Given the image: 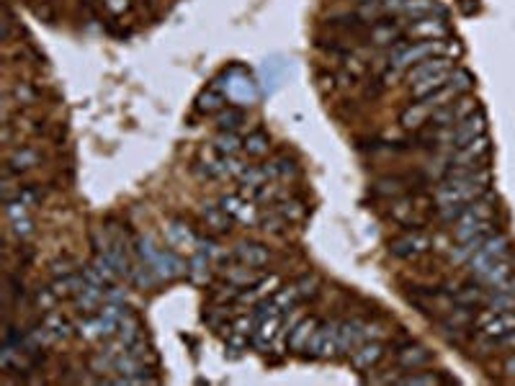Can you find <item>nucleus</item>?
I'll return each instance as SVG.
<instances>
[{
    "mask_svg": "<svg viewBox=\"0 0 515 386\" xmlns=\"http://www.w3.org/2000/svg\"><path fill=\"white\" fill-rule=\"evenodd\" d=\"M510 237L505 235V232H494V235H489L485 242L480 245V250L474 252L469 260H466V271L472 273L474 279L480 276V273H485L492 263H497V260H502V257L510 255Z\"/></svg>",
    "mask_w": 515,
    "mask_h": 386,
    "instance_id": "obj_4",
    "label": "nucleus"
},
{
    "mask_svg": "<svg viewBox=\"0 0 515 386\" xmlns=\"http://www.w3.org/2000/svg\"><path fill=\"white\" fill-rule=\"evenodd\" d=\"M278 329H281V315L278 317H266V320H258V327H255L253 332V345L255 351L266 353L271 348V343L276 340V335H278Z\"/></svg>",
    "mask_w": 515,
    "mask_h": 386,
    "instance_id": "obj_20",
    "label": "nucleus"
},
{
    "mask_svg": "<svg viewBox=\"0 0 515 386\" xmlns=\"http://www.w3.org/2000/svg\"><path fill=\"white\" fill-rule=\"evenodd\" d=\"M433 108L425 103V100H420V103H412L409 108H404L402 116H400V124H402L404 129H420L423 124H428V119H431Z\"/></svg>",
    "mask_w": 515,
    "mask_h": 386,
    "instance_id": "obj_29",
    "label": "nucleus"
},
{
    "mask_svg": "<svg viewBox=\"0 0 515 386\" xmlns=\"http://www.w3.org/2000/svg\"><path fill=\"white\" fill-rule=\"evenodd\" d=\"M273 209L283 216V219H286V222H302L304 214H307V206H304L302 201L289 199V196H283L281 201H276Z\"/></svg>",
    "mask_w": 515,
    "mask_h": 386,
    "instance_id": "obj_38",
    "label": "nucleus"
},
{
    "mask_svg": "<svg viewBox=\"0 0 515 386\" xmlns=\"http://www.w3.org/2000/svg\"><path fill=\"white\" fill-rule=\"evenodd\" d=\"M451 72H453V67L451 70H446V72H438V75H433V78H428V80H420V83H415L409 90H412L415 98H425V95H431V93H436V90H441L443 86H448Z\"/></svg>",
    "mask_w": 515,
    "mask_h": 386,
    "instance_id": "obj_31",
    "label": "nucleus"
},
{
    "mask_svg": "<svg viewBox=\"0 0 515 386\" xmlns=\"http://www.w3.org/2000/svg\"><path fill=\"white\" fill-rule=\"evenodd\" d=\"M494 345H502V348H515V329L510 332V335L502 337V340H497Z\"/></svg>",
    "mask_w": 515,
    "mask_h": 386,
    "instance_id": "obj_53",
    "label": "nucleus"
},
{
    "mask_svg": "<svg viewBox=\"0 0 515 386\" xmlns=\"http://www.w3.org/2000/svg\"><path fill=\"white\" fill-rule=\"evenodd\" d=\"M299 299H302V296H299V291H297V283H291V286H281V288H276L273 291V304L281 309V315L283 312H291V309L297 307Z\"/></svg>",
    "mask_w": 515,
    "mask_h": 386,
    "instance_id": "obj_41",
    "label": "nucleus"
},
{
    "mask_svg": "<svg viewBox=\"0 0 515 386\" xmlns=\"http://www.w3.org/2000/svg\"><path fill=\"white\" fill-rule=\"evenodd\" d=\"M11 235H16L18 240H26V237L34 235V222H31L28 216L13 219V222H11Z\"/></svg>",
    "mask_w": 515,
    "mask_h": 386,
    "instance_id": "obj_48",
    "label": "nucleus"
},
{
    "mask_svg": "<svg viewBox=\"0 0 515 386\" xmlns=\"http://www.w3.org/2000/svg\"><path fill=\"white\" fill-rule=\"evenodd\" d=\"M315 329H317V320H315V317H302V320L289 329V348L291 351L294 353L307 351V345H310Z\"/></svg>",
    "mask_w": 515,
    "mask_h": 386,
    "instance_id": "obj_21",
    "label": "nucleus"
},
{
    "mask_svg": "<svg viewBox=\"0 0 515 386\" xmlns=\"http://www.w3.org/2000/svg\"><path fill=\"white\" fill-rule=\"evenodd\" d=\"M212 150H217L219 155H227V158H237L242 152V139L234 131H219L214 136Z\"/></svg>",
    "mask_w": 515,
    "mask_h": 386,
    "instance_id": "obj_32",
    "label": "nucleus"
},
{
    "mask_svg": "<svg viewBox=\"0 0 515 386\" xmlns=\"http://www.w3.org/2000/svg\"><path fill=\"white\" fill-rule=\"evenodd\" d=\"M209 257L204 255V252H193V257H191L188 268H186V276L191 279V283H196V286H206L209 283V279H212V268H209Z\"/></svg>",
    "mask_w": 515,
    "mask_h": 386,
    "instance_id": "obj_26",
    "label": "nucleus"
},
{
    "mask_svg": "<svg viewBox=\"0 0 515 386\" xmlns=\"http://www.w3.org/2000/svg\"><path fill=\"white\" fill-rule=\"evenodd\" d=\"M196 240H198V235H193L183 222L173 219V222L165 224V242H168V247H173V250L196 252Z\"/></svg>",
    "mask_w": 515,
    "mask_h": 386,
    "instance_id": "obj_14",
    "label": "nucleus"
},
{
    "mask_svg": "<svg viewBox=\"0 0 515 386\" xmlns=\"http://www.w3.org/2000/svg\"><path fill=\"white\" fill-rule=\"evenodd\" d=\"M485 304L492 312H510V309H515V288H489Z\"/></svg>",
    "mask_w": 515,
    "mask_h": 386,
    "instance_id": "obj_33",
    "label": "nucleus"
},
{
    "mask_svg": "<svg viewBox=\"0 0 515 386\" xmlns=\"http://www.w3.org/2000/svg\"><path fill=\"white\" fill-rule=\"evenodd\" d=\"M78 268H75V263H72L70 257H62V260H55L52 263V276L55 279H60V276H70V273H75Z\"/></svg>",
    "mask_w": 515,
    "mask_h": 386,
    "instance_id": "obj_49",
    "label": "nucleus"
},
{
    "mask_svg": "<svg viewBox=\"0 0 515 386\" xmlns=\"http://www.w3.org/2000/svg\"><path fill=\"white\" fill-rule=\"evenodd\" d=\"M487 155H489V136L487 134L474 136L472 142H466V144H461V147H456V150H451V155H448V170L477 168Z\"/></svg>",
    "mask_w": 515,
    "mask_h": 386,
    "instance_id": "obj_7",
    "label": "nucleus"
},
{
    "mask_svg": "<svg viewBox=\"0 0 515 386\" xmlns=\"http://www.w3.org/2000/svg\"><path fill=\"white\" fill-rule=\"evenodd\" d=\"M227 281H230V283H234V286L247 288V286H253L255 281H258V276H253V273L247 271V265H240V268H232V271L227 273Z\"/></svg>",
    "mask_w": 515,
    "mask_h": 386,
    "instance_id": "obj_44",
    "label": "nucleus"
},
{
    "mask_svg": "<svg viewBox=\"0 0 515 386\" xmlns=\"http://www.w3.org/2000/svg\"><path fill=\"white\" fill-rule=\"evenodd\" d=\"M474 111H477V98H472V95H459V98L451 100V103L436 108L431 114V119H428V124H431L433 129L453 127V124H459L461 119H466V116L474 114Z\"/></svg>",
    "mask_w": 515,
    "mask_h": 386,
    "instance_id": "obj_8",
    "label": "nucleus"
},
{
    "mask_svg": "<svg viewBox=\"0 0 515 386\" xmlns=\"http://www.w3.org/2000/svg\"><path fill=\"white\" fill-rule=\"evenodd\" d=\"M338 322H317V329L312 335L310 345H307V353L317 361H327V358L338 356Z\"/></svg>",
    "mask_w": 515,
    "mask_h": 386,
    "instance_id": "obj_9",
    "label": "nucleus"
},
{
    "mask_svg": "<svg viewBox=\"0 0 515 386\" xmlns=\"http://www.w3.org/2000/svg\"><path fill=\"white\" fill-rule=\"evenodd\" d=\"M297 291L302 299H310V296H315V293L319 291V279L315 276V273H310V276H302V279L297 281Z\"/></svg>",
    "mask_w": 515,
    "mask_h": 386,
    "instance_id": "obj_45",
    "label": "nucleus"
},
{
    "mask_svg": "<svg viewBox=\"0 0 515 386\" xmlns=\"http://www.w3.org/2000/svg\"><path fill=\"white\" fill-rule=\"evenodd\" d=\"M368 39L376 47H395L397 42H402V29H400V23H374Z\"/></svg>",
    "mask_w": 515,
    "mask_h": 386,
    "instance_id": "obj_27",
    "label": "nucleus"
},
{
    "mask_svg": "<svg viewBox=\"0 0 515 386\" xmlns=\"http://www.w3.org/2000/svg\"><path fill=\"white\" fill-rule=\"evenodd\" d=\"M42 163V155L34 147H18L16 152H11L6 160V178L11 175H21L26 170H34L36 165Z\"/></svg>",
    "mask_w": 515,
    "mask_h": 386,
    "instance_id": "obj_13",
    "label": "nucleus"
},
{
    "mask_svg": "<svg viewBox=\"0 0 515 386\" xmlns=\"http://www.w3.org/2000/svg\"><path fill=\"white\" fill-rule=\"evenodd\" d=\"M268 150H271V136L263 129H255V131H250L242 139V152H245L247 158H263V155H268Z\"/></svg>",
    "mask_w": 515,
    "mask_h": 386,
    "instance_id": "obj_28",
    "label": "nucleus"
},
{
    "mask_svg": "<svg viewBox=\"0 0 515 386\" xmlns=\"http://www.w3.org/2000/svg\"><path fill=\"white\" fill-rule=\"evenodd\" d=\"M453 67V59L451 57H431V59H423V62L412 64L407 70V83L409 88L415 86V83H420V80H428L433 78V75H438V72H446Z\"/></svg>",
    "mask_w": 515,
    "mask_h": 386,
    "instance_id": "obj_12",
    "label": "nucleus"
},
{
    "mask_svg": "<svg viewBox=\"0 0 515 386\" xmlns=\"http://www.w3.org/2000/svg\"><path fill=\"white\" fill-rule=\"evenodd\" d=\"M278 276H263V279H258L253 283V286L247 288V291H240V296H237V301H242V304H255V301H263L268 293H273L276 288H278Z\"/></svg>",
    "mask_w": 515,
    "mask_h": 386,
    "instance_id": "obj_22",
    "label": "nucleus"
},
{
    "mask_svg": "<svg viewBox=\"0 0 515 386\" xmlns=\"http://www.w3.org/2000/svg\"><path fill=\"white\" fill-rule=\"evenodd\" d=\"M381 358H384V345H381L379 340H366V343H361L356 351L348 353V361H351V365L356 371H371Z\"/></svg>",
    "mask_w": 515,
    "mask_h": 386,
    "instance_id": "obj_11",
    "label": "nucleus"
},
{
    "mask_svg": "<svg viewBox=\"0 0 515 386\" xmlns=\"http://www.w3.org/2000/svg\"><path fill=\"white\" fill-rule=\"evenodd\" d=\"M135 247H137V255H140L142 263H147L160 281L178 279V276H183L186 268H188V265L178 257L176 250H170V247H157L152 237H140V240H135Z\"/></svg>",
    "mask_w": 515,
    "mask_h": 386,
    "instance_id": "obj_3",
    "label": "nucleus"
},
{
    "mask_svg": "<svg viewBox=\"0 0 515 386\" xmlns=\"http://www.w3.org/2000/svg\"><path fill=\"white\" fill-rule=\"evenodd\" d=\"M198 216H201L206 227L214 229L217 235H227V232L232 229V216L227 214L219 204H209V201H204V204L198 206Z\"/></svg>",
    "mask_w": 515,
    "mask_h": 386,
    "instance_id": "obj_17",
    "label": "nucleus"
},
{
    "mask_svg": "<svg viewBox=\"0 0 515 386\" xmlns=\"http://www.w3.org/2000/svg\"><path fill=\"white\" fill-rule=\"evenodd\" d=\"M42 324H44V327H47V329H50L52 337H55L57 343H60V340H67V337H72V332L78 329V327H75V324H72L70 320H67V317L62 315V312H55V309L44 315Z\"/></svg>",
    "mask_w": 515,
    "mask_h": 386,
    "instance_id": "obj_24",
    "label": "nucleus"
},
{
    "mask_svg": "<svg viewBox=\"0 0 515 386\" xmlns=\"http://www.w3.org/2000/svg\"><path fill=\"white\" fill-rule=\"evenodd\" d=\"M0 368H3V371H21L23 368L21 345L6 343V340H3V348H0Z\"/></svg>",
    "mask_w": 515,
    "mask_h": 386,
    "instance_id": "obj_37",
    "label": "nucleus"
},
{
    "mask_svg": "<svg viewBox=\"0 0 515 386\" xmlns=\"http://www.w3.org/2000/svg\"><path fill=\"white\" fill-rule=\"evenodd\" d=\"M433 356L431 351L425 348V345H417V343H407L402 345L400 351H397V363L407 368V371H417V368H425V365L431 363Z\"/></svg>",
    "mask_w": 515,
    "mask_h": 386,
    "instance_id": "obj_16",
    "label": "nucleus"
},
{
    "mask_svg": "<svg viewBox=\"0 0 515 386\" xmlns=\"http://www.w3.org/2000/svg\"><path fill=\"white\" fill-rule=\"evenodd\" d=\"M400 13L412 18V21H417V18H425V16H431V13H443V11L438 8L436 0H402Z\"/></svg>",
    "mask_w": 515,
    "mask_h": 386,
    "instance_id": "obj_30",
    "label": "nucleus"
},
{
    "mask_svg": "<svg viewBox=\"0 0 515 386\" xmlns=\"http://www.w3.org/2000/svg\"><path fill=\"white\" fill-rule=\"evenodd\" d=\"M106 8L111 16H121L129 11V0H106Z\"/></svg>",
    "mask_w": 515,
    "mask_h": 386,
    "instance_id": "obj_51",
    "label": "nucleus"
},
{
    "mask_svg": "<svg viewBox=\"0 0 515 386\" xmlns=\"http://www.w3.org/2000/svg\"><path fill=\"white\" fill-rule=\"evenodd\" d=\"M510 276H515V260L508 255V257H502V260H497V263L489 265L485 273H480L477 281H480V286L494 288V286H500V283H505Z\"/></svg>",
    "mask_w": 515,
    "mask_h": 386,
    "instance_id": "obj_18",
    "label": "nucleus"
},
{
    "mask_svg": "<svg viewBox=\"0 0 515 386\" xmlns=\"http://www.w3.org/2000/svg\"><path fill=\"white\" fill-rule=\"evenodd\" d=\"M13 95H16V100H18V106H21V100H26V103H34L36 100V93L28 86H18Z\"/></svg>",
    "mask_w": 515,
    "mask_h": 386,
    "instance_id": "obj_52",
    "label": "nucleus"
},
{
    "mask_svg": "<svg viewBox=\"0 0 515 386\" xmlns=\"http://www.w3.org/2000/svg\"><path fill=\"white\" fill-rule=\"evenodd\" d=\"M389 216H392L397 224H402V227H417V224H420L415 219V206H412L409 201H404L402 196L395 199V204L389 209Z\"/></svg>",
    "mask_w": 515,
    "mask_h": 386,
    "instance_id": "obj_36",
    "label": "nucleus"
},
{
    "mask_svg": "<svg viewBox=\"0 0 515 386\" xmlns=\"http://www.w3.org/2000/svg\"><path fill=\"white\" fill-rule=\"evenodd\" d=\"M438 376L433 371L428 373H409V376H402L400 379V384H436Z\"/></svg>",
    "mask_w": 515,
    "mask_h": 386,
    "instance_id": "obj_50",
    "label": "nucleus"
},
{
    "mask_svg": "<svg viewBox=\"0 0 515 386\" xmlns=\"http://www.w3.org/2000/svg\"><path fill=\"white\" fill-rule=\"evenodd\" d=\"M466 204H451V206H438V219L443 224H453L456 219H459L461 214H464Z\"/></svg>",
    "mask_w": 515,
    "mask_h": 386,
    "instance_id": "obj_47",
    "label": "nucleus"
},
{
    "mask_svg": "<svg viewBox=\"0 0 515 386\" xmlns=\"http://www.w3.org/2000/svg\"><path fill=\"white\" fill-rule=\"evenodd\" d=\"M234 257L247 268H263V265H268L271 252L261 242H237L234 245Z\"/></svg>",
    "mask_w": 515,
    "mask_h": 386,
    "instance_id": "obj_19",
    "label": "nucleus"
},
{
    "mask_svg": "<svg viewBox=\"0 0 515 386\" xmlns=\"http://www.w3.org/2000/svg\"><path fill=\"white\" fill-rule=\"evenodd\" d=\"M453 301H456L459 307L472 309V307H477L480 301H485V293H482V288H477V286H461L459 291L453 293Z\"/></svg>",
    "mask_w": 515,
    "mask_h": 386,
    "instance_id": "obj_43",
    "label": "nucleus"
},
{
    "mask_svg": "<svg viewBox=\"0 0 515 386\" xmlns=\"http://www.w3.org/2000/svg\"><path fill=\"white\" fill-rule=\"evenodd\" d=\"M116 337H121L127 345L137 343L142 337V322L137 320V315L132 312L129 317H124V320L119 322V329H116Z\"/></svg>",
    "mask_w": 515,
    "mask_h": 386,
    "instance_id": "obj_40",
    "label": "nucleus"
},
{
    "mask_svg": "<svg viewBox=\"0 0 515 386\" xmlns=\"http://www.w3.org/2000/svg\"><path fill=\"white\" fill-rule=\"evenodd\" d=\"M477 327H480L477 340L482 345H494L497 340H502V337L510 335L515 329V309H510V312H492V309H487V312H482L477 317Z\"/></svg>",
    "mask_w": 515,
    "mask_h": 386,
    "instance_id": "obj_5",
    "label": "nucleus"
},
{
    "mask_svg": "<svg viewBox=\"0 0 515 386\" xmlns=\"http://www.w3.org/2000/svg\"><path fill=\"white\" fill-rule=\"evenodd\" d=\"M433 247V240L425 232L420 229H407L404 235L395 237L392 242H389V252L400 260H417V257H423L425 252Z\"/></svg>",
    "mask_w": 515,
    "mask_h": 386,
    "instance_id": "obj_6",
    "label": "nucleus"
},
{
    "mask_svg": "<svg viewBox=\"0 0 515 386\" xmlns=\"http://www.w3.org/2000/svg\"><path fill=\"white\" fill-rule=\"evenodd\" d=\"M240 124H245V111L237 106H227L217 114L219 131H234V129H240Z\"/></svg>",
    "mask_w": 515,
    "mask_h": 386,
    "instance_id": "obj_39",
    "label": "nucleus"
},
{
    "mask_svg": "<svg viewBox=\"0 0 515 386\" xmlns=\"http://www.w3.org/2000/svg\"><path fill=\"white\" fill-rule=\"evenodd\" d=\"M237 180H240V193L253 196V193L261 186H266L271 178H268V172L263 170V165H247L245 170L237 175Z\"/></svg>",
    "mask_w": 515,
    "mask_h": 386,
    "instance_id": "obj_25",
    "label": "nucleus"
},
{
    "mask_svg": "<svg viewBox=\"0 0 515 386\" xmlns=\"http://www.w3.org/2000/svg\"><path fill=\"white\" fill-rule=\"evenodd\" d=\"M489 183H492V170L485 168V165L448 170L436 188V204L438 206L472 204V201H477L489 191Z\"/></svg>",
    "mask_w": 515,
    "mask_h": 386,
    "instance_id": "obj_1",
    "label": "nucleus"
},
{
    "mask_svg": "<svg viewBox=\"0 0 515 386\" xmlns=\"http://www.w3.org/2000/svg\"><path fill=\"white\" fill-rule=\"evenodd\" d=\"M219 206L225 209L227 214L232 216V222H240L245 227H255L258 224V209L253 206V201L245 199V193H225L219 199Z\"/></svg>",
    "mask_w": 515,
    "mask_h": 386,
    "instance_id": "obj_10",
    "label": "nucleus"
},
{
    "mask_svg": "<svg viewBox=\"0 0 515 386\" xmlns=\"http://www.w3.org/2000/svg\"><path fill=\"white\" fill-rule=\"evenodd\" d=\"M291 222H286L276 209H271L268 214H261L258 216V227L263 229V232H268V235H283L286 232V227H289Z\"/></svg>",
    "mask_w": 515,
    "mask_h": 386,
    "instance_id": "obj_42",
    "label": "nucleus"
},
{
    "mask_svg": "<svg viewBox=\"0 0 515 386\" xmlns=\"http://www.w3.org/2000/svg\"><path fill=\"white\" fill-rule=\"evenodd\" d=\"M505 376L515 379V356H513V358H508V363H505Z\"/></svg>",
    "mask_w": 515,
    "mask_h": 386,
    "instance_id": "obj_54",
    "label": "nucleus"
},
{
    "mask_svg": "<svg viewBox=\"0 0 515 386\" xmlns=\"http://www.w3.org/2000/svg\"><path fill=\"white\" fill-rule=\"evenodd\" d=\"M55 301H57V293L52 291V286L39 288V291L34 293V304L42 309V312H52V309H55Z\"/></svg>",
    "mask_w": 515,
    "mask_h": 386,
    "instance_id": "obj_46",
    "label": "nucleus"
},
{
    "mask_svg": "<svg viewBox=\"0 0 515 386\" xmlns=\"http://www.w3.org/2000/svg\"><path fill=\"white\" fill-rule=\"evenodd\" d=\"M225 103H227V95L222 93V90H219V86L214 83V86H209L206 90H201V93H198L196 111H198V114H204V116L219 114V111L225 108Z\"/></svg>",
    "mask_w": 515,
    "mask_h": 386,
    "instance_id": "obj_23",
    "label": "nucleus"
},
{
    "mask_svg": "<svg viewBox=\"0 0 515 386\" xmlns=\"http://www.w3.org/2000/svg\"><path fill=\"white\" fill-rule=\"evenodd\" d=\"M371 191L376 193V196H381V199H400L404 191H407V186H404L402 178H397V175H387V178H379L371 186Z\"/></svg>",
    "mask_w": 515,
    "mask_h": 386,
    "instance_id": "obj_35",
    "label": "nucleus"
},
{
    "mask_svg": "<svg viewBox=\"0 0 515 386\" xmlns=\"http://www.w3.org/2000/svg\"><path fill=\"white\" fill-rule=\"evenodd\" d=\"M448 34V26L443 23V18H417V23H409L407 26V36L409 39H423V42H431V39H443Z\"/></svg>",
    "mask_w": 515,
    "mask_h": 386,
    "instance_id": "obj_15",
    "label": "nucleus"
},
{
    "mask_svg": "<svg viewBox=\"0 0 515 386\" xmlns=\"http://www.w3.org/2000/svg\"><path fill=\"white\" fill-rule=\"evenodd\" d=\"M459 49H453L451 44L443 39H431V42H397L395 49L389 52V64L392 70H409L412 64L423 62L431 57H451Z\"/></svg>",
    "mask_w": 515,
    "mask_h": 386,
    "instance_id": "obj_2",
    "label": "nucleus"
},
{
    "mask_svg": "<svg viewBox=\"0 0 515 386\" xmlns=\"http://www.w3.org/2000/svg\"><path fill=\"white\" fill-rule=\"evenodd\" d=\"M263 170L268 172L271 180H283L289 178V175H297V160L286 158V155H281V158H273L271 163L263 165Z\"/></svg>",
    "mask_w": 515,
    "mask_h": 386,
    "instance_id": "obj_34",
    "label": "nucleus"
}]
</instances>
